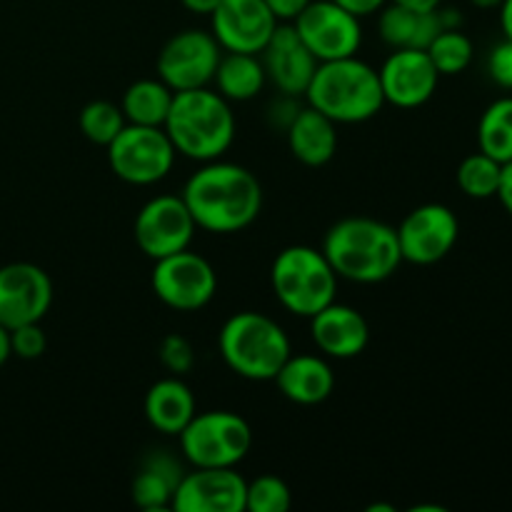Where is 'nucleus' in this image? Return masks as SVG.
Instances as JSON below:
<instances>
[{
    "instance_id": "1",
    "label": "nucleus",
    "mask_w": 512,
    "mask_h": 512,
    "mask_svg": "<svg viewBox=\"0 0 512 512\" xmlns=\"http://www.w3.org/2000/svg\"><path fill=\"white\" fill-rule=\"evenodd\" d=\"M180 198L188 205L195 225L215 235L250 228L263 210V188L255 173L220 158L195 170Z\"/></svg>"
},
{
    "instance_id": "2",
    "label": "nucleus",
    "mask_w": 512,
    "mask_h": 512,
    "mask_svg": "<svg viewBox=\"0 0 512 512\" xmlns=\"http://www.w3.org/2000/svg\"><path fill=\"white\" fill-rule=\"evenodd\" d=\"M323 253L338 278L375 285L393 278L403 263L395 228L375 218H343L325 233Z\"/></svg>"
},
{
    "instance_id": "3",
    "label": "nucleus",
    "mask_w": 512,
    "mask_h": 512,
    "mask_svg": "<svg viewBox=\"0 0 512 512\" xmlns=\"http://www.w3.org/2000/svg\"><path fill=\"white\" fill-rule=\"evenodd\" d=\"M175 153L210 163L223 158L235 140V115L218 90L193 88L173 95L163 123Z\"/></svg>"
},
{
    "instance_id": "4",
    "label": "nucleus",
    "mask_w": 512,
    "mask_h": 512,
    "mask_svg": "<svg viewBox=\"0 0 512 512\" xmlns=\"http://www.w3.org/2000/svg\"><path fill=\"white\" fill-rule=\"evenodd\" d=\"M305 100L338 125L365 123L385 105L378 70L355 55L318 63Z\"/></svg>"
},
{
    "instance_id": "5",
    "label": "nucleus",
    "mask_w": 512,
    "mask_h": 512,
    "mask_svg": "<svg viewBox=\"0 0 512 512\" xmlns=\"http://www.w3.org/2000/svg\"><path fill=\"white\" fill-rule=\"evenodd\" d=\"M218 348L225 365L235 375L253 383L275 380L278 370L293 353L283 325L255 310H243L225 320L218 335Z\"/></svg>"
},
{
    "instance_id": "6",
    "label": "nucleus",
    "mask_w": 512,
    "mask_h": 512,
    "mask_svg": "<svg viewBox=\"0 0 512 512\" xmlns=\"http://www.w3.org/2000/svg\"><path fill=\"white\" fill-rule=\"evenodd\" d=\"M270 283L278 303L298 318H313L325 305L335 303L338 273L323 250L310 245H290L273 260Z\"/></svg>"
},
{
    "instance_id": "7",
    "label": "nucleus",
    "mask_w": 512,
    "mask_h": 512,
    "mask_svg": "<svg viewBox=\"0 0 512 512\" xmlns=\"http://www.w3.org/2000/svg\"><path fill=\"white\" fill-rule=\"evenodd\" d=\"M180 453L193 468H235L253 448L250 423L230 410L195 413L178 435Z\"/></svg>"
},
{
    "instance_id": "8",
    "label": "nucleus",
    "mask_w": 512,
    "mask_h": 512,
    "mask_svg": "<svg viewBox=\"0 0 512 512\" xmlns=\"http://www.w3.org/2000/svg\"><path fill=\"white\" fill-rule=\"evenodd\" d=\"M175 148L165 128L128 123L108 145L110 170L130 185H155L175 165Z\"/></svg>"
},
{
    "instance_id": "9",
    "label": "nucleus",
    "mask_w": 512,
    "mask_h": 512,
    "mask_svg": "<svg viewBox=\"0 0 512 512\" xmlns=\"http://www.w3.org/2000/svg\"><path fill=\"white\" fill-rule=\"evenodd\" d=\"M150 280L160 303L178 313H195L205 308L218 290V273L210 260L190 248L155 260Z\"/></svg>"
},
{
    "instance_id": "10",
    "label": "nucleus",
    "mask_w": 512,
    "mask_h": 512,
    "mask_svg": "<svg viewBox=\"0 0 512 512\" xmlns=\"http://www.w3.org/2000/svg\"><path fill=\"white\" fill-rule=\"evenodd\" d=\"M220 55H223V48H220L213 33L200 28H188L175 33L163 45L155 68H158V78L173 93L205 88L208 83H213Z\"/></svg>"
},
{
    "instance_id": "11",
    "label": "nucleus",
    "mask_w": 512,
    "mask_h": 512,
    "mask_svg": "<svg viewBox=\"0 0 512 512\" xmlns=\"http://www.w3.org/2000/svg\"><path fill=\"white\" fill-rule=\"evenodd\" d=\"M293 28L318 63L350 58L363 45L360 18L333 0H310L303 13L293 20Z\"/></svg>"
},
{
    "instance_id": "12",
    "label": "nucleus",
    "mask_w": 512,
    "mask_h": 512,
    "mask_svg": "<svg viewBox=\"0 0 512 512\" xmlns=\"http://www.w3.org/2000/svg\"><path fill=\"white\" fill-rule=\"evenodd\" d=\"M198 230L180 195H155L135 215V243L150 260L188 250Z\"/></svg>"
},
{
    "instance_id": "13",
    "label": "nucleus",
    "mask_w": 512,
    "mask_h": 512,
    "mask_svg": "<svg viewBox=\"0 0 512 512\" xmlns=\"http://www.w3.org/2000/svg\"><path fill=\"white\" fill-rule=\"evenodd\" d=\"M395 235L405 263L435 265L458 243L460 223L448 205L425 203L405 215Z\"/></svg>"
},
{
    "instance_id": "14",
    "label": "nucleus",
    "mask_w": 512,
    "mask_h": 512,
    "mask_svg": "<svg viewBox=\"0 0 512 512\" xmlns=\"http://www.w3.org/2000/svg\"><path fill=\"white\" fill-rule=\"evenodd\" d=\"M53 305V280L35 263L0 268V325L8 330L40 323Z\"/></svg>"
},
{
    "instance_id": "15",
    "label": "nucleus",
    "mask_w": 512,
    "mask_h": 512,
    "mask_svg": "<svg viewBox=\"0 0 512 512\" xmlns=\"http://www.w3.org/2000/svg\"><path fill=\"white\" fill-rule=\"evenodd\" d=\"M210 23L225 53L260 55L278 28V18L265 0H220L218 8L210 13Z\"/></svg>"
},
{
    "instance_id": "16",
    "label": "nucleus",
    "mask_w": 512,
    "mask_h": 512,
    "mask_svg": "<svg viewBox=\"0 0 512 512\" xmlns=\"http://www.w3.org/2000/svg\"><path fill=\"white\" fill-rule=\"evenodd\" d=\"M385 103L395 108H420L435 95L440 83L438 68L428 50H393L378 70Z\"/></svg>"
},
{
    "instance_id": "17",
    "label": "nucleus",
    "mask_w": 512,
    "mask_h": 512,
    "mask_svg": "<svg viewBox=\"0 0 512 512\" xmlns=\"http://www.w3.org/2000/svg\"><path fill=\"white\" fill-rule=\"evenodd\" d=\"M245 478L235 468H193L180 478L170 508L178 512H243Z\"/></svg>"
},
{
    "instance_id": "18",
    "label": "nucleus",
    "mask_w": 512,
    "mask_h": 512,
    "mask_svg": "<svg viewBox=\"0 0 512 512\" xmlns=\"http://www.w3.org/2000/svg\"><path fill=\"white\" fill-rule=\"evenodd\" d=\"M263 68L265 78L275 85L283 95H305L310 80H313L318 60L310 53L308 45L300 40L293 23L278 25L270 35L268 45L263 48Z\"/></svg>"
},
{
    "instance_id": "19",
    "label": "nucleus",
    "mask_w": 512,
    "mask_h": 512,
    "mask_svg": "<svg viewBox=\"0 0 512 512\" xmlns=\"http://www.w3.org/2000/svg\"><path fill=\"white\" fill-rule=\"evenodd\" d=\"M313 343L325 358L350 360L358 358L370 343V328L363 313L350 305L330 303L310 318Z\"/></svg>"
},
{
    "instance_id": "20",
    "label": "nucleus",
    "mask_w": 512,
    "mask_h": 512,
    "mask_svg": "<svg viewBox=\"0 0 512 512\" xmlns=\"http://www.w3.org/2000/svg\"><path fill=\"white\" fill-rule=\"evenodd\" d=\"M275 385L290 403L320 405L333 395L335 373L328 360L320 355L290 353L275 375Z\"/></svg>"
},
{
    "instance_id": "21",
    "label": "nucleus",
    "mask_w": 512,
    "mask_h": 512,
    "mask_svg": "<svg viewBox=\"0 0 512 512\" xmlns=\"http://www.w3.org/2000/svg\"><path fill=\"white\" fill-rule=\"evenodd\" d=\"M443 28L440 10H415L408 5L390 3L380 8L378 33L385 45L393 50H428V45L438 38Z\"/></svg>"
},
{
    "instance_id": "22",
    "label": "nucleus",
    "mask_w": 512,
    "mask_h": 512,
    "mask_svg": "<svg viewBox=\"0 0 512 512\" xmlns=\"http://www.w3.org/2000/svg\"><path fill=\"white\" fill-rule=\"evenodd\" d=\"M285 135H288L290 153L308 168H323L338 150V123L310 105L300 108Z\"/></svg>"
},
{
    "instance_id": "23",
    "label": "nucleus",
    "mask_w": 512,
    "mask_h": 512,
    "mask_svg": "<svg viewBox=\"0 0 512 512\" xmlns=\"http://www.w3.org/2000/svg\"><path fill=\"white\" fill-rule=\"evenodd\" d=\"M145 420L153 425L158 433L175 435L178 438L183 433L185 425L193 420L198 413L195 408V393L190 390L188 383L173 375V378H163L155 385H150L148 395H145Z\"/></svg>"
},
{
    "instance_id": "24",
    "label": "nucleus",
    "mask_w": 512,
    "mask_h": 512,
    "mask_svg": "<svg viewBox=\"0 0 512 512\" xmlns=\"http://www.w3.org/2000/svg\"><path fill=\"white\" fill-rule=\"evenodd\" d=\"M183 475V465L170 455V450H150L140 460L138 475L133 480V503L148 512L170 508Z\"/></svg>"
},
{
    "instance_id": "25",
    "label": "nucleus",
    "mask_w": 512,
    "mask_h": 512,
    "mask_svg": "<svg viewBox=\"0 0 512 512\" xmlns=\"http://www.w3.org/2000/svg\"><path fill=\"white\" fill-rule=\"evenodd\" d=\"M213 83L228 103H245L263 93L268 78H265L263 60L258 55L223 53L218 68H215Z\"/></svg>"
},
{
    "instance_id": "26",
    "label": "nucleus",
    "mask_w": 512,
    "mask_h": 512,
    "mask_svg": "<svg viewBox=\"0 0 512 512\" xmlns=\"http://www.w3.org/2000/svg\"><path fill=\"white\" fill-rule=\"evenodd\" d=\"M173 95V90H170L160 78L135 80V83L123 93L120 110H123L128 123L163 128L165 118H168L170 103H173Z\"/></svg>"
},
{
    "instance_id": "27",
    "label": "nucleus",
    "mask_w": 512,
    "mask_h": 512,
    "mask_svg": "<svg viewBox=\"0 0 512 512\" xmlns=\"http://www.w3.org/2000/svg\"><path fill=\"white\" fill-rule=\"evenodd\" d=\"M478 145L498 163L512 160V98H500L483 113L478 125Z\"/></svg>"
},
{
    "instance_id": "28",
    "label": "nucleus",
    "mask_w": 512,
    "mask_h": 512,
    "mask_svg": "<svg viewBox=\"0 0 512 512\" xmlns=\"http://www.w3.org/2000/svg\"><path fill=\"white\" fill-rule=\"evenodd\" d=\"M500 170H503V163H498L495 158L485 155L483 150L468 155L458 168L460 190H463L468 198L475 200L495 198L500 185Z\"/></svg>"
},
{
    "instance_id": "29",
    "label": "nucleus",
    "mask_w": 512,
    "mask_h": 512,
    "mask_svg": "<svg viewBox=\"0 0 512 512\" xmlns=\"http://www.w3.org/2000/svg\"><path fill=\"white\" fill-rule=\"evenodd\" d=\"M78 125L80 133H83L90 143L108 148L115 140V135L128 125V120H125L120 105L110 103V100H93V103H88L80 110Z\"/></svg>"
},
{
    "instance_id": "30",
    "label": "nucleus",
    "mask_w": 512,
    "mask_h": 512,
    "mask_svg": "<svg viewBox=\"0 0 512 512\" xmlns=\"http://www.w3.org/2000/svg\"><path fill=\"white\" fill-rule=\"evenodd\" d=\"M473 40L460 28L440 30L438 38L428 45V55L440 75H458L473 63Z\"/></svg>"
},
{
    "instance_id": "31",
    "label": "nucleus",
    "mask_w": 512,
    "mask_h": 512,
    "mask_svg": "<svg viewBox=\"0 0 512 512\" xmlns=\"http://www.w3.org/2000/svg\"><path fill=\"white\" fill-rule=\"evenodd\" d=\"M293 495L285 480L275 475H260L245 488V510L248 512H288Z\"/></svg>"
},
{
    "instance_id": "32",
    "label": "nucleus",
    "mask_w": 512,
    "mask_h": 512,
    "mask_svg": "<svg viewBox=\"0 0 512 512\" xmlns=\"http://www.w3.org/2000/svg\"><path fill=\"white\" fill-rule=\"evenodd\" d=\"M158 358L168 373L185 375L193 370L195 350H193V345H190L188 338H183V335H178V333H170V335H165L163 343H160Z\"/></svg>"
},
{
    "instance_id": "33",
    "label": "nucleus",
    "mask_w": 512,
    "mask_h": 512,
    "mask_svg": "<svg viewBox=\"0 0 512 512\" xmlns=\"http://www.w3.org/2000/svg\"><path fill=\"white\" fill-rule=\"evenodd\" d=\"M48 348V338L40 323H25L10 330V350L23 360H35Z\"/></svg>"
},
{
    "instance_id": "34",
    "label": "nucleus",
    "mask_w": 512,
    "mask_h": 512,
    "mask_svg": "<svg viewBox=\"0 0 512 512\" xmlns=\"http://www.w3.org/2000/svg\"><path fill=\"white\" fill-rule=\"evenodd\" d=\"M488 73L500 88L512 90V40L505 38L503 43H498L490 50Z\"/></svg>"
},
{
    "instance_id": "35",
    "label": "nucleus",
    "mask_w": 512,
    "mask_h": 512,
    "mask_svg": "<svg viewBox=\"0 0 512 512\" xmlns=\"http://www.w3.org/2000/svg\"><path fill=\"white\" fill-rule=\"evenodd\" d=\"M308 3L310 0H265V5L273 10L275 18L285 20V23H293Z\"/></svg>"
},
{
    "instance_id": "36",
    "label": "nucleus",
    "mask_w": 512,
    "mask_h": 512,
    "mask_svg": "<svg viewBox=\"0 0 512 512\" xmlns=\"http://www.w3.org/2000/svg\"><path fill=\"white\" fill-rule=\"evenodd\" d=\"M333 3H338L340 8L353 13L355 18H368V15L380 13V8H383L388 0H333Z\"/></svg>"
},
{
    "instance_id": "37",
    "label": "nucleus",
    "mask_w": 512,
    "mask_h": 512,
    "mask_svg": "<svg viewBox=\"0 0 512 512\" xmlns=\"http://www.w3.org/2000/svg\"><path fill=\"white\" fill-rule=\"evenodd\" d=\"M495 198H500L503 208L512 215V160H508V163H503V170H500L498 195H495Z\"/></svg>"
},
{
    "instance_id": "38",
    "label": "nucleus",
    "mask_w": 512,
    "mask_h": 512,
    "mask_svg": "<svg viewBox=\"0 0 512 512\" xmlns=\"http://www.w3.org/2000/svg\"><path fill=\"white\" fill-rule=\"evenodd\" d=\"M185 10L195 15H210L220 5V0H180Z\"/></svg>"
},
{
    "instance_id": "39",
    "label": "nucleus",
    "mask_w": 512,
    "mask_h": 512,
    "mask_svg": "<svg viewBox=\"0 0 512 512\" xmlns=\"http://www.w3.org/2000/svg\"><path fill=\"white\" fill-rule=\"evenodd\" d=\"M500 25H503L505 38L512 40V0H503L500 3Z\"/></svg>"
},
{
    "instance_id": "40",
    "label": "nucleus",
    "mask_w": 512,
    "mask_h": 512,
    "mask_svg": "<svg viewBox=\"0 0 512 512\" xmlns=\"http://www.w3.org/2000/svg\"><path fill=\"white\" fill-rule=\"evenodd\" d=\"M10 355H13V350H10V330L0 325V368L8 363Z\"/></svg>"
},
{
    "instance_id": "41",
    "label": "nucleus",
    "mask_w": 512,
    "mask_h": 512,
    "mask_svg": "<svg viewBox=\"0 0 512 512\" xmlns=\"http://www.w3.org/2000/svg\"><path fill=\"white\" fill-rule=\"evenodd\" d=\"M393 3L408 5V8H415V10H435L443 5V0H393Z\"/></svg>"
},
{
    "instance_id": "42",
    "label": "nucleus",
    "mask_w": 512,
    "mask_h": 512,
    "mask_svg": "<svg viewBox=\"0 0 512 512\" xmlns=\"http://www.w3.org/2000/svg\"><path fill=\"white\" fill-rule=\"evenodd\" d=\"M470 3H473L475 8L490 10V8H500V3H503V0H470Z\"/></svg>"
}]
</instances>
